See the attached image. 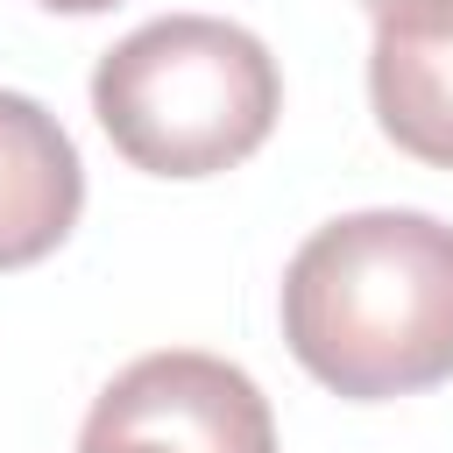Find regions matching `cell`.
<instances>
[{
	"label": "cell",
	"mask_w": 453,
	"mask_h": 453,
	"mask_svg": "<svg viewBox=\"0 0 453 453\" xmlns=\"http://www.w3.org/2000/svg\"><path fill=\"white\" fill-rule=\"evenodd\" d=\"M283 340L347 403L453 382V226L403 205L326 219L283 269Z\"/></svg>",
	"instance_id": "obj_1"
},
{
	"label": "cell",
	"mask_w": 453,
	"mask_h": 453,
	"mask_svg": "<svg viewBox=\"0 0 453 453\" xmlns=\"http://www.w3.org/2000/svg\"><path fill=\"white\" fill-rule=\"evenodd\" d=\"M92 113L134 170L219 177L269 142L283 113V71L241 21L163 14L99 57Z\"/></svg>",
	"instance_id": "obj_2"
},
{
	"label": "cell",
	"mask_w": 453,
	"mask_h": 453,
	"mask_svg": "<svg viewBox=\"0 0 453 453\" xmlns=\"http://www.w3.org/2000/svg\"><path fill=\"white\" fill-rule=\"evenodd\" d=\"M78 453H276V418L248 368L163 347L92 396Z\"/></svg>",
	"instance_id": "obj_3"
},
{
	"label": "cell",
	"mask_w": 453,
	"mask_h": 453,
	"mask_svg": "<svg viewBox=\"0 0 453 453\" xmlns=\"http://www.w3.org/2000/svg\"><path fill=\"white\" fill-rule=\"evenodd\" d=\"M368 99L403 156L453 170V0H396L375 14Z\"/></svg>",
	"instance_id": "obj_4"
},
{
	"label": "cell",
	"mask_w": 453,
	"mask_h": 453,
	"mask_svg": "<svg viewBox=\"0 0 453 453\" xmlns=\"http://www.w3.org/2000/svg\"><path fill=\"white\" fill-rule=\"evenodd\" d=\"M85 212V163L57 113L0 85V269H28L71 241Z\"/></svg>",
	"instance_id": "obj_5"
},
{
	"label": "cell",
	"mask_w": 453,
	"mask_h": 453,
	"mask_svg": "<svg viewBox=\"0 0 453 453\" xmlns=\"http://www.w3.org/2000/svg\"><path fill=\"white\" fill-rule=\"evenodd\" d=\"M35 7H50V14H106L120 0H35Z\"/></svg>",
	"instance_id": "obj_6"
},
{
	"label": "cell",
	"mask_w": 453,
	"mask_h": 453,
	"mask_svg": "<svg viewBox=\"0 0 453 453\" xmlns=\"http://www.w3.org/2000/svg\"><path fill=\"white\" fill-rule=\"evenodd\" d=\"M361 7H368V14H382V7H396V0H361Z\"/></svg>",
	"instance_id": "obj_7"
}]
</instances>
